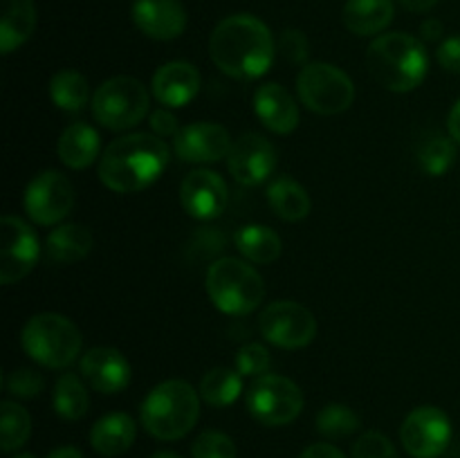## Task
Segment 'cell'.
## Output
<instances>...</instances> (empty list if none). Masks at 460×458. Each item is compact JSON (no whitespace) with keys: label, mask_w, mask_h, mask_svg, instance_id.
I'll use <instances>...</instances> for the list:
<instances>
[{"label":"cell","mask_w":460,"mask_h":458,"mask_svg":"<svg viewBox=\"0 0 460 458\" xmlns=\"http://www.w3.org/2000/svg\"><path fill=\"white\" fill-rule=\"evenodd\" d=\"M36 30L34 0H3L0 21V52L12 54L31 39Z\"/></svg>","instance_id":"cb8c5ba5"},{"label":"cell","mask_w":460,"mask_h":458,"mask_svg":"<svg viewBox=\"0 0 460 458\" xmlns=\"http://www.w3.org/2000/svg\"><path fill=\"white\" fill-rule=\"evenodd\" d=\"M277 49H279V54L286 58V61L292 63V66H304V63L308 61L310 43H308V39H305L304 31L283 30Z\"/></svg>","instance_id":"74e56055"},{"label":"cell","mask_w":460,"mask_h":458,"mask_svg":"<svg viewBox=\"0 0 460 458\" xmlns=\"http://www.w3.org/2000/svg\"><path fill=\"white\" fill-rule=\"evenodd\" d=\"M400 4L411 13H425L431 12L438 4V0H400Z\"/></svg>","instance_id":"7bdbcfd3"},{"label":"cell","mask_w":460,"mask_h":458,"mask_svg":"<svg viewBox=\"0 0 460 458\" xmlns=\"http://www.w3.org/2000/svg\"><path fill=\"white\" fill-rule=\"evenodd\" d=\"M301 103L317 115H340L353 106L355 85L341 67L332 63H305L296 79Z\"/></svg>","instance_id":"ba28073f"},{"label":"cell","mask_w":460,"mask_h":458,"mask_svg":"<svg viewBox=\"0 0 460 458\" xmlns=\"http://www.w3.org/2000/svg\"><path fill=\"white\" fill-rule=\"evenodd\" d=\"M58 160L67 166V169H88L99 155V133L88 124H70L58 137Z\"/></svg>","instance_id":"d4e9b609"},{"label":"cell","mask_w":460,"mask_h":458,"mask_svg":"<svg viewBox=\"0 0 460 458\" xmlns=\"http://www.w3.org/2000/svg\"><path fill=\"white\" fill-rule=\"evenodd\" d=\"M268 368H270V353L263 344L250 341V344H245L238 348L236 371L241 373V375L261 377L268 373Z\"/></svg>","instance_id":"e575fe53"},{"label":"cell","mask_w":460,"mask_h":458,"mask_svg":"<svg viewBox=\"0 0 460 458\" xmlns=\"http://www.w3.org/2000/svg\"><path fill=\"white\" fill-rule=\"evenodd\" d=\"M3 247H0V283L13 286L22 281L34 269L39 260L40 245L34 229L18 216H3L0 220Z\"/></svg>","instance_id":"7c38bea8"},{"label":"cell","mask_w":460,"mask_h":458,"mask_svg":"<svg viewBox=\"0 0 460 458\" xmlns=\"http://www.w3.org/2000/svg\"><path fill=\"white\" fill-rule=\"evenodd\" d=\"M234 242L247 260L259 265L274 263L281 256L283 247L279 233L265 225H245L236 232Z\"/></svg>","instance_id":"4316f807"},{"label":"cell","mask_w":460,"mask_h":458,"mask_svg":"<svg viewBox=\"0 0 460 458\" xmlns=\"http://www.w3.org/2000/svg\"><path fill=\"white\" fill-rule=\"evenodd\" d=\"M137 425L128 413H108L99 418L90 429V445L102 456H119L126 454L135 443Z\"/></svg>","instance_id":"44dd1931"},{"label":"cell","mask_w":460,"mask_h":458,"mask_svg":"<svg viewBox=\"0 0 460 458\" xmlns=\"http://www.w3.org/2000/svg\"><path fill=\"white\" fill-rule=\"evenodd\" d=\"M21 344L40 366L67 368L79 357L84 337L72 319L58 313H40L22 326Z\"/></svg>","instance_id":"8992f818"},{"label":"cell","mask_w":460,"mask_h":458,"mask_svg":"<svg viewBox=\"0 0 460 458\" xmlns=\"http://www.w3.org/2000/svg\"><path fill=\"white\" fill-rule=\"evenodd\" d=\"M31 434V418L27 409H22L18 402L4 400L0 404V449L4 454L22 447L30 440Z\"/></svg>","instance_id":"4dcf8cb0"},{"label":"cell","mask_w":460,"mask_h":458,"mask_svg":"<svg viewBox=\"0 0 460 458\" xmlns=\"http://www.w3.org/2000/svg\"><path fill=\"white\" fill-rule=\"evenodd\" d=\"M400 440L409 456L438 458L452 440V422L438 407H418L404 418Z\"/></svg>","instance_id":"4fadbf2b"},{"label":"cell","mask_w":460,"mask_h":458,"mask_svg":"<svg viewBox=\"0 0 460 458\" xmlns=\"http://www.w3.org/2000/svg\"><path fill=\"white\" fill-rule=\"evenodd\" d=\"M151 458H182V456H178L175 452H155Z\"/></svg>","instance_id":"bcb514c9"},{"label":"cell","mask_w":460,"mask_h":458,"mask_svg":"<svg viewBox=\"0 0 460 458\" xmlns=\"http://www.w3.org/2000/svg\"><path fill=\"white\" fill-rule=\"evenodd\" d=\"M52 404L63 420H81L90 409V395L81 377L75 373H63L54 384Z\"/></svg>","instance_id":"f1b7e54d"},{"label":"cell","mask_w":460,"mask_h":458,"mask_svg":"<svg viewBox=\"0 0 460 458\" xmlns=\"http://www.w3.org/2000/svg\"><path fill=\"white\" fill-rule=\"evenodd\" d=\"M94 238L88 227L76 223H67L49 232L45 241V259L54 265L79 263L93 251Z\"/></svg>","instance_id":"7402d4cb"},{"label":"cell","mask_w":460,"mask_h":458,"mask_svg":"<svg viewBox=\"0 0 460 458\" xmlns=\"http://www.w3.org/2000/svg\"><path fill=\"white\" fill-rule=\"evenodd\" d=\"M139 413H142L144 429L153 438H184L200 418L198 391L184 380H166L148 391Z\"/></svg>","instance_id":"277c9868"},{"label":"cell","mask_w":460,"mask_h":458,"mask_svg":"<svg viewBox=\"0 0 460 458\" xmlns=\"http://www.w3.org/2000/svg\"><path fill=\"white\" fill-rule=\"evenodd\" d=\"M75 207V187L58 171L48 169L36 175L25 189V211L31 223L57 225Z\"/></svg>","instance_id":"8fae6325"},{"label":"cell","mask_w":460,"mask_h":458,"mask_svg":"<svg viewBox=\"0 0 460 458\" xmlns=\"http://www.w3.org/2000/svg\"><path fill=\"white\" fill-rule=\"evenodd\" d=\"M268 202L274 214L288 223H299L310 214V196L290 175H279L268 187Z\"/></svg>","instance_id":"484cf974"},{"label":"cell","mask_w":460,"mask_h":458,"mask_svg":"<svg viewBox=\"0 0 460 458\" xmlns=\"http://www.w3.org/2000/svg\"><path fill=\"white\" fill-rule=\"evenodd\" d=\"M49 99L66 112H79L90 101V85L76 70H58L49 79Z\"/></svg>","instance_id":"83f0119b"},{"label":"cell","mask_w":460,"mask_h":458,"mask_svg":"<svg viewBox=\"0 0 460 458\" xmlns=\"http://www.w3.org/2000/svg\"><path fill=\"white\" fill-rule=\"evenodd\" d=\"M420 36L422 40H438L443 36V22L438 18H431L420 25Z\"/></svg>","instance_id":"b9f144b4"},{"label":"cell","mask_w":460,"mask_h":458,"mask_svg":"<svg viewBox=\"0 0 460 458\" xmlns=\"http://www.w3.org/2000/svg\"><path fill=\"white\" fill-rule=\"evenodd\" d=\"M227 169L238 184L256 187L277 169V148L259 133H245L236 139L227 155Z\"/></svg>","instance_id":"5bb4252c"},{"label":"cell","mask_w":460,"mask_h":458,"mask_svg":"<svg viewBox=\"0 0 460 458\" xmlns=\"http://www.w3.org/2000/svg\"><path fill=\"white\" fill-rule=\"evenodd\" d=\"M447 128H449V135H452L454 142L460 144V99L456 103H454L452 110H449Z\"/></svg>","instance_id":"ee69618b"},{"label":"cell","mask_w":460,"mask_h":458,"mask_svg":"<svg viewBox=\"0 0 460 458\" xmlns=\"http://www.w3.org/2000/svg\"><path fill=\"white\" fill-rule=\"evenodd\" d=\"M151 128L157 137H175L180 133V121L173 112L160 108L151 115Z\"/></svg>","instance_id":"ab89813d"},{"label":"cell","mask_w":460,"mask_h":458,"mask_svg":"<svg viewBox=\"0 0 460 458\" xmlns=\"http://www.w3.org/2000/svg\"><path fill=\"white\" fill-rule=\"evenodd\" d=\"M299 458H346V456L340 452V449L332 447V445L314 443L310 445V447H305Z\"/></svg>","instance_id":"60d3db41"},{"label":"cell","mask_w":460,"mask_h":458,"mask_svg":"<svg viewBox=\"0 0 460 458\" xmlns=\"http://www.w3.org/2000/svg\"><path fill=\"white\" fill-rule=\"evenodd\" d=\"M359 416L346 404H328L317 413V431L331 440L346 438L359 429Z\"/></svg>","instance_id":"d6a6232c"},{"label":"cell","mask_w":460,"mask_h":458,"mask_svg":"<svg viewBox=\"0 0 460 458\" xmlns=\"http://www.w3.org/2000/svg\"><path fill=\"white\" fill-rule=\"evenodd\" d=\"M48 458H84L79 447H72V445H66V447H57L48 454Z\"/></svg>","instance_id":"f6af8a7d"},{"label":"cell","mask_w":460,"mask_h":458,"mask_svg":"<svg viewBox=\"0 0 460 458\" xmlns=\"http://www.w3.org/2000/svg\"><path fill=\"white\" fill-rule=\"evenodd\" d=\"M153 94L162 106L182 108L200 90V72L187 61H171L153 75Z\"/></svg>","instance_id":"d6986e66"},{"label":"cell","mask_w":460,"mask_h":458,"mask_svg":"<svg viewBox=\"0 0 460 458\" xmlns=\"http://www.w3.org/2000/svg\"><path fill=\"white\" fill-rule=\"evenodd\" d=\"M13 458H36V456H31V454H18V456H13Z\"/></svg>","instance_id":"7dc6e473"},{"label":"cell","mask_w":460,"mask_h":458,"mask_svg":"<svg viewBox=\"0 0 460 458\" xmlns=\"http://www.w3.org/2000/svg\"><path fill=\"white\" fill-rule=\"evenodd\" d=\"M169 164V146L151 133H130L108 144L99 162V180L115 193L151 187Z\"/></svg>","instance_id":"7a4b0ae2"},{"label":"cell","mask_w":460,"mask_h":458,"mask_svg":"<svg viewBox=\"0 0 460 458\" xmlns=\"http://www.w3.org/2000/svg\"><path fill=\"white\" fill-rule=\"evenodd\" d=\"M90 106L103 128L128 130L148 115L151 97L146 85L135 76H112L94 90Z\"/></svg>","instance_id":"52a82bcc"},{"label":"cell","mask_w":460,"mask_h":458,"mask_svg":"<svg viewBox=\"0 0 460 458\" xmlns=\"http://www.w3.org/2000/svg\"><path fill=\"white\" fill-rule=\"evenodd\" d=\"M394 0H346L344 25L355 36H376L394 21Z\"/></svg>","instance_id":"603a6c76"},{"label":"cell","mask_w":460,"mask_h":458,"mask_svg":"<svg viewBox=\"0 0 460 458\" xmlns=\"http://www.w3.org/2000/svg\"><path fill=\"white\" fill-rule=\"evenodd\" d=\"M436 58L445 70L460 75V36H449L447 40H443L438 52H436Z\"/></svg>","instance_id":"f35d334b"},{"label":"cell","mask_w":460,"mask_h":458,"mask_svg":"<svg viewBox=\"0 0 460 458\" xmlns=\"http://www.w3.org/2000/svg\"><path fill=\"white\" fill-rule=\"evenodd\" d=\"M301 409H304V391L290 377L265 373L256 377L247 389V411L261 425H288L299 418Z\"/></svg>","instance_id":"9c48e42d"},{"label":"cell","mask_w":460,"mask_h":458,"mask_svg":"<svg viewBox=\"0 0 460 458\" xmlns=\"http://www.w3.org/2000/svg\"><path fill=\"white\" fill-rule=\"evenodd\" d=\"M254 112L261 124L277 135H288L299 126V106L281 84H263L254 92Z\"/></svg>","instance_id":"ffe728a7"},{"label":"cell","mask_w":460,"mask_h":458,"mask_svg":"<svg viewBox=\"0 0 460 458\" xmlns=\"http://www.w3.org/2000/svg\"><path fill=\"white\" fill-rule=\"evenodd\" d=\"M367 66L373 79L389 92H411L425 81L429 57L416 36L391 31L368 45Z\"/></svg>","instance_id":"3957f363"},{"label":"cell","mask_w":460,"mask_h":458,"mask_svg":"<svg viewBox=\"0 0 460 458\" xmlns=\"http://www.w3.org/2000/svg\"><path fill=\"white\" fill-rule=\"evenodd\" d=\"M261 335L286 350L305 348L317 337V319L296 301H274L259 319Z\"/></svg>","instance_id":"30bf717a"},{"label":"cell","mask_w":460,"mask_h":458,"mask_svg":"<svg viewBox=\"0 0 460 458\" xmlns=\"http://www.w3.org/2000/svg\"><path fill=\"white\" fill-rule=\"evenodd\" d=\"M207 292L220 313L243 317L261 305L265 281L250 263L234 256L214 260L207 269Z\"/></svg>","instance_id":"5b68a950"},{"label":"cell","mask_w":460,"mask_h":458,"mask_svg":"<svg viewBox=\"0 0 460 458\" xmlns=\"http://www.w3.org/2000/svg\"><path fill=\"white\" fill-rule=\"evenodd\" d=\"M81 375L99 393H119L130 384V364L121 350L94 346L81 357Z\"/></svg>","instance_id":"e0dca14e"},{"label":"cell","mask_w":460,"mask_h":458,"mask_svg":"<svg viewBox=\"0 0 460 458\" xmlns=\"http://www.w3.org/2000/svg\"><path fill=\"white\" fill-rule=\"evenodd\" d=\"M133 21L148 39L173 40L187 27V12L180 0H135Z\"/></svg>","instance_id":"ac0fdd59"},{"label":"cell","mask_w":460,"mask_h":458,"mask_svg":"<svg viewBox=\"0 0 460 458\" xmlns=\"http://www.w3.org/2000/svg\"><path fill=\"white\" fill-rule=\"evenodd\" d=\"M232 146L229 130L211 121L184 126L173 137L175 155L189 164H211V162L223 160L229 155Z\"/></svg>","instance_id":"9a60e30c"},{"label":"cell","mask_w":460,"mask_h":458,"mask_svg":"<svg viewBox=\"0 0 460 458\" xmlns=\"http://www.w3.org/2000/svg\"><path fill=\"white\" fill-rule=\"evenodd\" d=\"M182 209L196 220L218 218L229 202V187L218 173L209 169L191 171L180 187Z\"/></svg>","instance_id":"2e32d148"},{"label":"cell","mask_w":460,"mask_h":458,"mask_svg":"<svg viewBox=\"0 0 460 458\" xmlns=\"http://www.w3.org/2000/svg\"><path fill=\"white\" fill-rule=\"evenodd\" d=\"M274 39L268 25L250 13H236L216 25L209 39V57L220 72L241 81L263 76L272 67Z\"/></svg>","instance_id":"6da1fadb"},{"label":"cell","mask_w":460,"mask_h":458,"mask_svg":"<svg viewBox=\"0 0 460 458\" xmlns=\"http://www.w3.org/2000/svg\"><path fill=\"white\" fill-rule=\"evenodd\" d=\"M243 393V377L238 371L232 368H211L205 373L200 380V398L205 400L209 407L223 409L229 407L238 400Z\"/></svg>","instance_id":"f546056e"},{"label":"cell","mask_w":460,"mask_h":458,"mask_svg":"<svg viewBox=\"0 0 460 458\" xmlns=\"http://www.w3.org/2000/svg\"><path fill=\"white\" fill-rule=\"evenodd\" d=\"M456 142L445 135H431L425 142L418 146V162H420V169L425 171L427 175H434V178H440V175L447 173L449 169L456 162Z\"/></svg>","instance_id":"1f68e13d"},{"label":"cell","mask_w":460,"mask_h":458,"mask_svg":"<svg viewBox=\"0 0 460 458\" xmlns=\"http://www.w3.org/2000/svg\"><path fill=\"white\" fill-rule=\"evenodd\" d=\"M193 458H236V445L223 431H202L191 445Z\"/></svg>","instance_id":"836d02e7"},{"label":"cell","mask_w":460,"mask_h":458,"mask_svg":"<svg viewBox=\"0 0 460 458\" xmlns=\"http://www.w3.org/2000/svg\"><path fill=\"white\" fill-rule=\"evenodd\" d=\"M4 389H7L13 398L30 400L40 395V391L45 389V380L40 373L31 371V368H16V371L9 373V377L4 380Z\"/></svg>","instance_id":"d590c367"},{"label":"cell","mask_w":460,"mask_h":458,"mask_svg":"<svg viewBox=\"0 0 460 458\" xmlns=\"http://www.w3.org/2000/svg\"><path fill=\"white\" fill-rule=\"evenodd\" d=\"M353 458H400L394 443L380 431H367L353 445Z\"/></svg>","instance_id":"8d00e7d4"}]
</instances>
